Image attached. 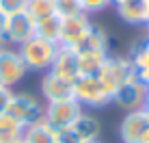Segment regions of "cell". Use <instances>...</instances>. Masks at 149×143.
I'll list each match as a JSON object with an SVG mask.
<instances>
[{"instance_id":"44dd1931","label":"cell","mask_w":149,"mask_h":143,"mask_svg":"<svg viewBox=\"0 0 149 143\" xmlns=\"http://www.w3.org/2000/svg\"><path fill=\"white\" fill-rule=\"evenodd\" d=\"M26 11L30 13L33 20H39V18H45V15L56 13V7H54V0H28V9Z\"/></svg>"},{"instance_id":"cb8c5ba5","label":"cell","mask_w":149,"mask_h":143,"mask_svg":"<svg viewBox=\"0 0 149 143\" xmlns=\"http://www.w3.org/2000/svg\"><path fill=\"white\" fill-rule=\"evenodd\" d=\"M80 4H82V11L86 15H91V13L104 11L108 4H112V0H80Z\"/></svg>"},{"instance_id":"484cf974","label":"cell","mask_w":149,"mask_h":143,"mask_svg":"<svg viewBox=\"0 0 149 143\" xmlns=\"http://www.w3.org/2000/svg\"><path fill=\"white\" fill-rule=\"evenodd\" d=\"M13 93H15L13 89L0 85V113H7L9 111V104H11V100H13Z\"/></svg>"},{"instance_id":"ffe728a7","label":"cell","mask_w":149,"mask_h":143,"mask_svg":"<svg viewBox=\"0 0 149 143\" xmlns=\"http://www.w3.org/2000/svg\"><path fill=\"white\" fill-rule=\"evenodd\" d=\"M130 61L132 65H134V72H136V78L141 80L143 85L149 87V52L141 46H136V48H132L130 52Z\"/></svg>"},{"instance_id":"f1b7e54d","label":"cell","mask_w":149,"mask_h":143,"mask_svg":"<svg viewBox=\"0 0 149 143\" xmlns=\"http://www.w3.org/2000/svg\"><path fill=\"white\" fill-rule=\"evenodd\" d=\"M138 143H149V128L145 130V135L141 137V141H138Z\"/></svg>"},{"instance_id":"d6986e66","label":"cell","mask_w":149,"mask_h":143,"mask_svg":"<svg viewBox=\"0 0 149 143\" xmlns=\"http://www.w3.org/2000/svg\"><path fill=\"white\" fill-rule=\"evenodd\" d=\"M117 15L123 20L125 24H147V15H145V7L141 4V0H132V2L119 4L117 7Z\"/></svg>"},{"instance_id":"8992f818","label":"cell","mask_w":149,"mask_h":143,"mask_svg":"<svg viewBox=\"0 0 149 143\" xmlns=\"http://www.w3.org/2000/svg\"><path fill=\"white\" fill-rule=\"evenodd\" d=\"M80 113H82V104L78 100L52 102V104H45V117H43V121L52 130H63V128H69V126L78 119Z\"/></svg>"},{"instance_id":"d6a6232c","label":"cell","mask_w":149,"mask_h":143,"mask_svg":"<svg viewBox=\"0 0 149 143\" xmlns=\"http://www.w3.org/2000/svg\"><path fill=\"white\" fill-rule=\"evenodd\" d=\"M4 46H7V43H4V39H0V50H2Z\"/></svg>"},{"instance_id":"4316f807","label":"cell","mask_w":149,"mask_h":143,"mask_svg":"<svg viewBox=\"0 0 149 143\" xmlns=\"http://www.w3.org/2000/svg\"><path fill=\"white\" fill-rule=\"evenodd\" d=\"M4 28H7V15L0 11V39H4Z\"/></svg>"},{"instance_id":"5b68a950","label":"cell","mask_w":149,"mask_h":143,"mask_svg":"<svg viewBox=\"0 0 149 143\" xmlns=\"http://www.w3.org/2000/svg\"><path fill=\"white\" fill-rule=\"evenodd\" d=\"M26 74H28V67L24 63L19 50L4 46L0 50V85L13 89L17 83H22V78Z\"/></svg>"},{"instance_id":"7402d4cb","label":"cell","mask_w":149,"mask_h":143,"mask_svg":"<svg viewBox=\"0 0 149 143\" xmlns=\"http://www.w3.org/2000/svg\"><path fill=\"white\" fill-rule=\"evenodd\" d=\"M54 7H56V15L63 20L71 18V15H78V13H84L80 0H54Z\"/></svg>"},{"instance_id":"5bb4252c","label":"cell","mask_w":149,"mask_h":143,"mask_svg":"<svg viewBox=\"0 0 149 143\" xmlns=\"http://www.w3.org/2000/svg\"><path fill=\"white\" fill-rule=\"evenodd\" d=\"M78 52V72L80 76H97L108 59L106 52H93V50H76Z\"/></svg>"},{"instance_id":"83f0119b","label":"cell","mask_w":149,"mask_h":143,"mask_svg":"<svg viewBox=\"0 0 149 143\" xmlns=\"http://www.w3.org/2000/svg\"><path fill=\"white\" fill-rule=\"evenodd\" d=\"M141 113H143V117H145V121H147V126H149V104H147V102H145V104H143Z\"/></svg>"},{"instance_id":"836d02e7","label":"cell","mask_w":149,"mask_h":143,"mask_svg":"<svg viewBox=\"0 0 149 143\" xmlns=\"http://www.w3.org/2000/svg\"><path fill=\"white\" fill-rule=\"evenodd\" d=\"M89 143H102V141H100V139H97V141H89Z\"/></svg>"},{"instance_id":"6da1fadb","label":"cell","mask_w":149,"mask_h":143,"mask_svg":"<svg viewBox=\"0 0 149 143\" xmlns=\"http://www.w3.org/2000/svg\"><path fill=\"white\" fill-rule=\"evenodd\" d=\"M17 50H19V54H22L28 72L30 69L33 72H50V67H52V63H54V57H56V52H58V43L41 39V37L35 35L33 39L24 41Z\"/></svg>"},{"instance_id":"7a4b0ae2","label":"cell","mask_w":149,"mask_h":143,"mask_svg":"<svg viewBox=\"0 0 149 143\" xmlns=\"http://www.w3.org/2000/svg\"><path fill=\"white\" fill-rule=\"evenodd\" d=\"M74 98L82 106H104L112 102V93L97 76H80L74 80Z\"/></svg>"},{"instance_id":"9a60e30c","label":"cell","mask_w":149,"mask_h":143,"mask_svg":"<svg viewBox=\"0 0 149 143\" xmlns=\"http://www.w3.org/2000/svg\"><path fill=\"white\" fill-rule=\"evenodd\" d=\"M61 24H63V18H58L56 13L45 15V18H39V20H35V35L41 37V39H48V41L58 43Z\"/></svg>"},{"instance_id":"ac0fdd59","label":"cell","mask_w":149,"mask_h":143,"mask_svg":"<svg viewBox=\"0 0 149 143\" xmlns=\"http://www.w3.org/2000/svg\"><path fill=\"white\" fill-rule=\"evenodd\" d=\"M108 33H106L104 28H100V26H91L89 30V35L84 37V41H82L76 50H93V52H106L108 54Z\"/></svg>"},{"instance_id":"4dcf8cb0","label":"cell","mask_w":149,"mask_h":143,"mask_svg":"<svg viewBox=\"0 0 149 143\" xmlns=\"http://www.w3.org/2000/svg\"><path fill=\"white\" fill-rule=\"evenodd\" d=\"M143 48H145V50H147V52H149V39H147V41H145V43H143Z\"/></svg>"},{"instance_id":"277c9868","label":"cell","mask_w":149,"mask_h":143,"mask_svg":"<svg viewBox=\"0 0 149 143\" xmlns=\"http://www.w3.org/2000/svg\"><path fill=\"white\" fill-rule=\"evenodd\" d=\"M7 113H11L24 128H28V126H33V124L43 121L45 106L30 93H13V100H11V104H9Z\"/></svg>"},{"instance_id":"30bf717a","label":"cell","mask_w":149,"mask_h":143,"mask_svg":"<svg viewBox=\"0 0 149 143\" xmlns=\"http://www.w3.org/2000/svg\"><path fill=\"white\" fill-rule=\"evenodd\" d=\"M41 95L48 104L52 102H65V100H76L74 98V83L61 78V76L45 72L41 78Z\"/></svg>"},{"instance_id":"9c48e42d","label":"cell","mask_w":149,"mask_h":143,"mask_svg":"<svg viewBox=\"0 0 149 143\" xmlns=\"http://www.w3.org/2000/svg\"><path fill=\"white\" fill-rule=\"evenodd\" d=\"M35 37V20L30 18L28 11L9 15L7 18V28H4V43H11L19 48L24 41Z\"/></svg>"},{"instance_id":"e0dca14e","label":"cell","mask_w":149,"mask_h":143,"mask_svg":"<svg viewBox=\"0 0 149 143\" xmlns=\"http://www.w3.org/2000/svg\"><path fill=\"white\" fill-rule=\"evenodd\" d=\"M22 143H56V132L45 121H39V124L24 128Z\"/></svg>"},{"instance_id":"1f68e13d","label":"cell","mask_w":149,"mask_h":143,"mask_svg":"<svg viewBox=\"0 0 149 143\" xmlns=\"http://www.w3.org/2000/svg\"><path fill=\"white\" fill-rule=\"evenodd\" d=\"M145 102L149 104V87H147V95H145Z\"/></svg>"},{"instance_id":"3957f363","label":"cell","mask_w":149,"mask_h":143,"mask_svg":"<svg viewBox=\"0 0 149 143\" xmlns=\"http://www.w3.org/2000/svg\"><path fill=\"white\" fill-rule=\"evenodd\" d=\"M134 74L136 72H134V65H132L130 57H108L104 61V65H102L97 78L104 83V87L110 93H115V91L119 89L127 78H132Z\"/></svg>"},{"instance_id":"2e32d148","label":"cell","mask_w":149,"mask_h":143,"mask_svg":"<svg viewBox=\"0 0 149 143\" xmlns=\"http://www.w3.org/2000/svg\"><path fill=\"white\" fill-rule=\"evenodd\" d=\"M24 126L11 113H0V143H19Z\"/></svg>"},{"instance_id":"e575fe53","label":"cell","mask_w":149,"mask_h":143,"mask_svg":"<svg viewBox=\"0 0 149 143\" xmlns=\"http://www.w3.org/2000/svg\"><path fill=\"white\" fill-rule=\"evenodd\" d=\"M19 143H22V141H19Z\"/></svg>"},{"instance_id":"d4e9b609","label":"cell","mask_w":149,"mask_h":143,"mask_svg":"<svg viewBox=\"0 0 149 143\" xmlns=\"http://www.w3.org/2000/svg\"><path fill=\"white\" fill-rule=\"evenodd\" d=\"M54 132H56V143H82L71 126L69 128H63V130H54Z\"/></svg>"},{"instance_id":"7c38bea8","label":"cell","mask_w":149,"mask_h":143,"mask_svg":"<svg viewBox=\"0 0 149 143\" xmlns=\"http://www.w3.org/2000/svg\"><path fill=\"white\" fill-rule=\"evenodd\" d=\"M147 128H149V126H147L145 117H143V113H141V109H138V111H130V113L121 119L119 137H121L123 143H138Z\"/></svg>"},{"instance_id":"4fadbf2b","label":"cell","mask_w":149,"mask_h":143,"mask_svg":"<svg viewBox=\"0 0 149 143\" xmlns=\"http://www.w3.org/2000/svg\"><path fill=\"white\" fill-rule=\"evenodd\" d=\"M71 128H74V132L78 135V139L82 143H89V141H97L102 137V124L100 119H97L95 115L91 113H82L78 115V119L71 124Z\"/></svg>"},{"instance_id":"52a82bcc","label":"cell","mask_w":149,"mask_h":143,"mask_svg":"<svg viewBox=\"0 0 149 143\" xmlns=\"http://www.w3.org/2000/svg\"><path fill=\"white\" fill-rule=\"evenodd\" d=\"M91 26H93V22H91V15H86V13H78V15H71V18H65L63 24H61L58 46L76 50L84 41V37L89 35Z\"/></svg>"},{"instance_id":"f546056e","label":"cell","mask_w":149,"mask_h":143,"mask_svg":"<svg viewBox=\"0 0 149 143\" xmlns=\"http://www.w3.org/2000/svg\"><path fill=\"white\" fill-rule=\"evenodd\" d=\"M125 2H132V0H112V4H115V7H119V4H125Z\"/></svg>"},{"instance_id":"ba28073f","label":"cell","mask_w":149,"mask_h":143,"mask_svg":"<svg viewBox=\"0 0 149 143\" xmlns=\"http://www.w3.org/2000/svg\"><path fill=\"white\" fill-rule=\"evenodd\" d=\"M145 95H147V85H143L134 74L132 78H127L125 83L112 93V102H115L119 109H125L127 113H130V111L143 109Z\"/></svg>"},{"instance_id":"603a6c76","label":"cell","mask_w":149,"mask_h":143,"mask_svg":"<svg viewBox=\"0 0 149 143\" xmlns=\"http://www.w3.org/2000/svg\"><path fill=\"white\" fill-rule=\"evenodd\" d=\"M28 9V0H0V11L4 15H17Z\"/></svg>"},{"instance_id":"8fae6325","label":"cell","mask_w":149,"mask_h":143,"mask_svg":"<svg viewBox=\"0 0 149 143\" xmlns=\"http://www.w3.org/2000/svg\"><path fill=\"white\" fill-rule=\"evenodd\" d=\"M50 72L61 78L74 83L76 78H80V72H78V52L74 48H65V46H58V52L54 57V63Z\"/></svg>"}]
</instances>
